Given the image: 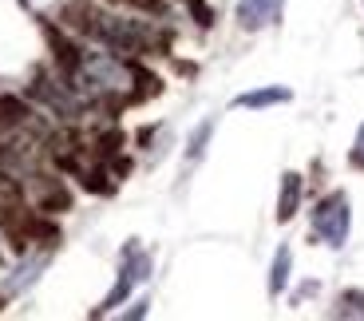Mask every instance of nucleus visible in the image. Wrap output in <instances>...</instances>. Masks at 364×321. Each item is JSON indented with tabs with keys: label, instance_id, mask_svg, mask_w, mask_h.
<instances>
[{
	"label": "nucleus",
	"instance_id": "10",
	"mask_svg": "<svg viewBox=\"0 0 364 321\" xmlns=\"http://www.w3.org/2000/svg\"><path fill=\"white\" fill-rule=\"evenodd\" d=\"M206 139H210V123H206V127H198V135H194V143H191V159H198V155H202Z\"/></svg>",
	"mask_w": 364,
	"mask_h": 321
},
{
	"label": "nucleus",
	"instance_id": "3",
	"mask_svg": "<svg viewBox=\"0 0 364 321\" xmlns=\"http://www.w3.org/2000/svg\"><path fill=\"white\" fill-rule=\"evenodd\" d=\"M146 270H151V258H146L143 250L131 246L127 258H123V274H119V285L111 290V298H107L103 305H107V310H111V305H119L123 298L131 294V290H135V282H143V278H146Z\"/></svg>",
	"mask_w": 364,
	"mask_h": 321
},
{
	"label": "nucleus",
	"instance_id": "2",
	"mask_svg": "<svg viewBox=\"0 0 364 321\" xmlns=\"http://www.w3.org/2000/svg\"><path fill=\"white\" fill-rule=\"evenodd\" d=\"M313 230H317L328 246H345V238H348V199L345 194H328V199L317 202Z\"/></svg>",
	"mask_w": 364,
	"mask_h": 321
},
{
	"label": "nucleus",
	"instance_id": "9",
	"mask_svg": "<svg viewBox=\"0 0 364 321\" xmlns=\"http://www.w3.org/2000/svg\"><path fill=\"white\" fill-rule=\"evenodd\" d=\"M337 317H364V294H345L341 298V310H337Z\"/></svg>",
	"mask_w": 364,
	"mask_h": 321
},
{
	"label": "nucleus",
	"instance_id": "6",
	"mask_svg": "<svg viewBox=\"0 0 364 321\" xmlns=\"http://www.w3.org/2000/svg\"><path fill=\"white\" fill-rule=\"evenodd\" d=\"M32 120V107H28L24 100H16V95H4L0 100V123L4 127H20V123Z\"/></svg>",
	"mask_w": 364,
	"mask_h": 321
},
{
	"label": "nucleus",
	"instance_id": "7",
	"mask_svg": "<svg viewBox=\"0 0 364 321\" xmlns=\"http://www.w3.org/2000/svg\"><path fill=\"white\" fill-rule=\"evenodd\" d=\"M289 100V92L285 88H265V92H250L237 100V107H269V103H285Z\"/></svg>",
	"mask_w": 364,
	"mask_h": 321
},
{
	"label": "nucleus",
	"instance_id": "1",
	"mask_svg": "<svg viewBox=\"0 0 364 321\" xmlns=\"http://www.w3.org/2000/svg\"><path fill=\"white\" fill-rule=\"evenodd\" d=\"M64 24L72 32H83L87 40H95L100 48H111L119 56H143V52H163L166 36L159 28H151L146 20H131V16H115L103 12L87 0H72L64 9Z\"/></svg>",
	"mask_w": 364,
	"mask_h": 321
},
{
	"label": "nucleus",
	"instance_id": "4",
	"mask_svg": "<svg viewBox=\"0 0 364 321\" xmlns=\"http://www.w3.org/2000/svg\"><path fill=\"white\" fill-rule=\"evenodd\" d=\"M277 12H282V0H237V24L250 28V32L273 24Z\"/></svg>",
	"mask_w": 364,
	"mask_h": 321
},
{
	"label": "nucleus",
	"instance_id": "8",
	"mask_svg": "<svg viewBox=\"0 0 364 321\" xmlns=\"http://www.w3.org/2000/svg\"><path fill=\"white\" fill-rule=\"evenodd\" d=\"M285 278H289V250H277V258H273V278H269L273 294H282L285 290Z\"/></svg>",
	"mask_w": 364,
	"mask_h": 321
},
{
	"label": "nucleus",
	"instance_id": "11",
	"mask_svg": "<svg viewBox=\"0 0 364 321\" xmlns=\"http://www.w3.org/2000/svg\"><path fill=\"white\" fill-rule=\"evenodd\" d=\"M353 167H360V171H364V123H360V131H356V147H353Z\"/></svg>",
	"mask_w": 364,
	"mask_h": 321
},
{
	"label": "nucleus",
	"instance_id": "5",
	"mask_svg": "<svg viewBox=\"0 0 364 321\" xmlns=\"http://www.w3.org/2000/svg\"><path fill=\"white\" fill-rule=\"evenodd\" d=\"M297 202H301V174H285L282 179V199H277V219L289 222L297 214Z\"/></svg>",
	"mask_w": 364,
	"mask_h": 321
}]
</instances>
